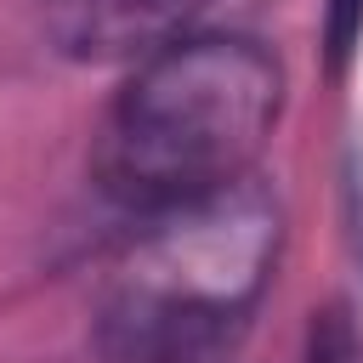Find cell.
<instances>
[{"mask_svg": "<svg viewBox=\"0 0 363 363\" xmlns=\"http://www.w3.org/2000/svg\"><path fill=\"white\" fill-rule=\"evenodd\" d=\"M284 216L255 182L153 210L125 244L96 306L108 363H216L250 323Z\"/></svg>", "mask_w": 363, "mask_h": 363, "instance_id": "1", "label": "cell"}, {"mask_svg": "<svg viewBox=\"0 0 363 363\" xmlns=\"http://www.w3.org/2000/svg\"><path fill=\"white\" fill-rule=\"evenodd\" d=\"M284 102V74L272 51L238 34L170 40L142 57L136 79L119 91L102 142V187L153 216L250 176Z\"/></svg>", "mask_w": 363, "mask_h": 363, "instance_id": "2", "label": "cell"}, {"mask_svg": "<svg viewBox=\"0 0 363 363\" xmlns=\"http://www.w3.org/2000/svg\"><path fill=\"white\" fill-rule=\"evenodd\" d=\"M210 0H45V28L74 62H125L164 51Z\"/></svg>", "mask_w": 363, "mask_h": 363, "instance_id": "3", "label": "cell"}, {"mask_svg": "<svg viewBox=\"0 0 363 363\" xmlns=\"http://www.w3.org/2000/svg\"><path fill=\"white\" fill-rule=\"evenodd\" d=\"M306 363H363V340L346 318V306H323L306 329Z\"/></svg>", "mask_w": 363, "mask_h": 363, "instance_id": "4", "label": "cell"}, {"mask_svg": "<svg viewBox=\"0 0 363 363\" xmlns=\"http://www.w3.org/2000/svg\"><path fill=\"white\" fill-rule=\"evenodd\" d=\"M363 40V0H329V17H323V45H329V68L340 74L352 62Z\"/></svg>", "mask_w": 363, "mask_h": 363, "instance_id": "5", "label": "cell"}]
</instances>
